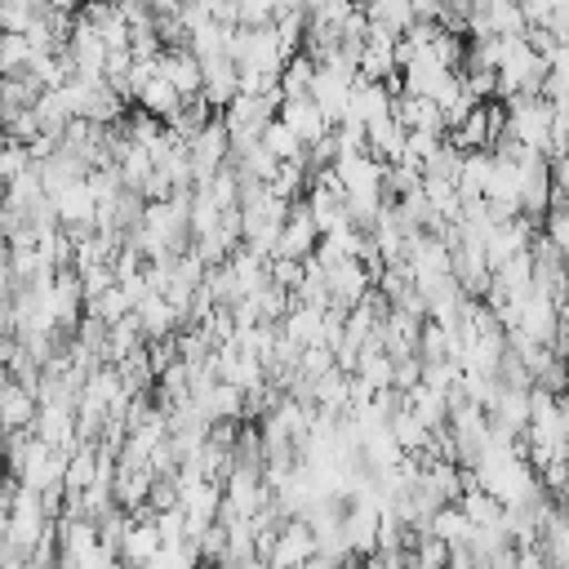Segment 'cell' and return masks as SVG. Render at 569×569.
I'll return each mask as SVG.
<instances>
[{
	"label": "cell",
	"instance_id": "cell-3",
	"mask_svg": "<svg viewBox=\"0 0 569 569\" xmlns=\"http://www.w3.org/2000/svg\"><path fill=\"white\" fill-rule=\"evenodd\" d=\"M160 551H164V542H160V529H156L151 511H133V525H129V533H124V542L116 551L120 565L124 569H147Z\"/></svg>",
	"mask_w": 569,
	"mask_h": 569
},
{
	"label": "cell",
	"instance_id": "cell-23",
	"mask_svg": "<svg viewBox=\"0 0 569 569\" xmlns=\"http://www.w3.org/2000/svg\"><path fill=\"white\" fill-rule=\"evenodd\" d=\"M560 413H565V418H569V387H565V391H560Z\"/></svg>",
	"mask_w": 569,
	"mask_h": 569
},
{
	"label": "cell",
	"instance_id": "cell-14",
	"mask_svg": "<svg viewBox=\"0 0 569 569\" xmlns=\"http://www.w3.org/2000/svg\"><path fill=\"white\" fill-rule=\"evenodd\" d=\"M182 102H187V98H182V93H178L169 80H160V76H156V80H151V84L138 93V102H133V107H138V111H147V116H156V120H169V116H173Z\"/></svg>",
	"mask_w": 569,
	"mask_h": 569
},
{
	"label": "cell",
	"instance_id": "cell-13",
	"mask_svg": "<svg viewBox=\"0 0 569 569\" xmlns=\"http://www.w3.org/2000/svg\"><path fill=\"white\" fill-rule=\"evenodd\" d=\"M98 485V449L93 445H80L71 458H67V476H62V493H84Z\"/></svg>",
	"mask_w": 569,
	"mask_h": 569
},
{
	"label": "cell",
	"instance_id": "cell-6",
	"mask_svg": "<svg viewBox=\"0 0 569 569\" xmlns=\"http://www.w3.org/2000/svg\"><path fill=\"white\" fill-rule=\"evenodd\" d=\"M156 67H160V80H169L182 98H200V89H204V67H200V58L182 44V49H164L160 58H156Z\"/></svg>",
	"mask_w": 569,
	"mask_h": 569
},
{
	"label": "cell",
	"instance_id": "cell-15",
	"mask_svg": "<svg viewBox=\"0 0 569 569\" xmlns=\"http://www.w3.org/2000/svg\"><path fill=\"white\" fill-rule=\"evenodd\" d=\"M365 18H369V27H382V31H391V36H405V31L413 27V4H405V0H382V4H369Z\"/></svg>",
	"mask_w": 569,
	"mask_h": 569
},
{
	"label": "cell",
	"instance_id": "cell-16",
	"mask_svg": "<svg viewBox=\"0 0 569 569\" xmlns=\"http://www.w3.org/2000/svg\"><path fill=\"white\" fill-rule=\"evenodd\" d=\"M258 142H262L280 164H284V160H302V156H307V147L298 142V133H293V129H284L280 120H271V124L262 129V138H258Z\"/></svg>",
	"mask_w": 569,
	"mask_h": 569
},
{
	"label": "cell",
	"instance_id": "cell-19",
	"mask_svg": "<svg viewBox=\"0 0 569 569\" xmlns=\"http://www.w3.org/2000/svg\"><path fill=\"white\" fill-rule=\"evenodd\" d=\"M302 276H307V267H302V262H293V258H271V284H280V289H289V293H298Z\"/></svg>",
	"mask_w": 569,
	"mask_h": 569
},
{
	"label": "cell",
	"instance_id": "cell-12",
	"mask_svg": "<svg viewBox=\"0 0 569 569\" xmlns=\"http://www.w3.org/2000/svg\"><path fill=\"white\" fill-rule=\"evenodd\" d=\"M440 542H449L453 551L458 547H471V538H476V529H471V520L458 511V502H449V507H440L436 516H431V525H427Z\"/></svg>",
	"mask_w": 569,
	"mask_h": 569
},
{
	"label": "cell",
	"instance_id": "cell-17",
	"mask_svg": "<svg viewBox=\"0 0 569 569\" xmlns=\"http://www.w3.org/2000/svg\"><path fill=\"white\" fill-rule=\"evenodd\" d=\"M31 169H36V160H31V151H27L22 142L0 147V187H13V182L27 178Z\"/></svg>",
	"mask_w": 569,
	"mask_h": 569
},
{
	"label": "cell",
	"instance_id": "cell-22",
	"mask_svg": "<svg viewBox=\"0 0 569 569\" xmlns=\"http://www.w3.org/2000/svg\"><path fill=\"white\" fill-rule=\"evenodd\" d=\"M222 569H271L262 556H253V560H236V565H222Z\"/></svg>",
	"mask_w": 569,
	"mask_h": 569
},
{
	"label": "cell",
	"instance_id": "cell-9",
	"mask_svg": "<svg viewBox=\"0 0 569 569\" xmlns=\"http://www.w3.org/2000/svg\"><path fill=\"white\" fill-rule=\"evenodd\" d=\"M405 147H409V129H405L396 116H382V120L369 124V156H373L382 169L400 164V160H405Z\"/></svg>",
	"mask_w": 569,
	"mask_h": 569
},
{
	"label": "cell",
	"instance_id": "cell-21",
	"mask_svg": "<svg viewBox=\"0 0 569 569\" xmlns=\"http://www.w3.org/2000/svg\"><path fill=\"white\" fill-rule=\"evenodd\" d=\"M556 316H560V338H569V284H565V293L556 298ZM556 338V342H560Z\"/></svg>",
	"mask_w": 569,
	"mask_h": 569
},
{
	"label": "cell",
	"instance_id": "cell-8",
	"mask_svg": "<svg viewBox=\"0 0 569 569\" xmlns=\"http://www.w3.org/2000/svg\"><path fill=\"white\" fill-rule=\"evenodd\" d=\"M133 316H138V329H142V338H147V342H160V338H173L178 329H187L182 311H178L164 293H151Z\"/></svg>",
	"mask_w": 569,
	"mask_h": 569
},
{
	"label": "cell",
	"instance_id": "cell-11",
	"mask_svg": "<svg viewBox=\"0 0 569 569\" xmlns=\"http://www.w3.org/2000/svg\"><path fill=\"white\" fill-rule=\"evenodd\" d=\"M458 511L471 520V529H498V525H502V502H498V498H489L480 485L462 489V498H458Z\"/></svg>",
	"mask_w": 569,
	"mask_h": 569
},
{
	"label": "cell",
	"instance_id": "cell-20",
	"mask_svg": "<svg viewBox=\"0 0 569 569\" xmlns=\"http://www.w3.org/2000/svg\"><path fill=\"white\" fill-rule=\"evenodd\" d=\"M516 569H551V565H547L542 547H525V551H516Z\"/></svg>",
	"mask_w": 569,
	"mask_h": 569
},
{
	"label": "cell",
	"instance_id": "cell-5",
	"mask_svg": "<svg viewBox=\"0 0 569 569\" xmlns=\"http://www.w3.org/2000/svg\"><path fill=\"white\" fill-rule=\"evenodd\" d=\"M276 120H280L284 129H293L302 147H316V142H325V138L333 133V124L325 120V111H320L311 98H293V102H280Z\"/></svg>",
	"mask_w": 569,
	"mask_h": 569
},
{
	"label": "cell",
	"instance_id": "cell-18",
	"mask_svg": "<svg viewBox=\"0 0 569 569\" xmlns=\"http://www.w3.org/2000/svg\"><path fill=\"white\" fill-rule=\"evenodd\" d=\"M151 520H156V529H160V542H164V547H187V516H182V507L160 511V516H151Z\"/></svg>",
	"mask_w": 569,
	"mask_h": 569
},
{
	"label": "cell",
	"instance_id": "cell-7",
	"mask_svg": "<svg viewBox=\"0 0 569 569\" xmlns=\"http://www.w3.org/2000/svg\"><path fill=\"white\" fill-rule=\"evenodd\" d=\"M204 67V89H200V98L222 116L236 98H240V67L231 62V58H213V62H200Z\"/></svg>",
	"mask_w": 569,
	"mask_h": 569
},
{
	"label": "cell",
	"instance_id": "cell-1",
	"mask_svg": "<svg viewBox=\"0 0 569 569\" xmlns=\"http://www.w3.org/2000/svg\"><path fill=\"white\" fill-rule=\"evenodd\" d=\"M320 556V538L311 533L307 520H284L280 533H276V547L267 556L271 569H307L311 560Z\"/></svg>",
	"mask_w": 569,
	"mask_h": 569
},
{
	"label": "cell",
	"instance_id": "cell-2",
	"mask_svg": "<svg viewBox=\"0 0 569 569\" xmlns=\"http://www.w3.org/2000/svg\"><path fill=\"white\" fill-rule=\"evenodd\" d=\"M316 249H320V231H316V222H311V209H307V200H293V209H289V218H284V231H280L276 258L307 262Z\"/></svg>",
	"mask_w": 569,
	"mask_h": 569
},
{
	"label": "cell",
	"instance_id": "cell-4",
	"mask_svg": "<svg viewBox=\"0 0 569 569\" xmlns=\"http://www.w3.org/2000/svg\"><path fill=\"white\" fill-rule=\"evenodd\" d=\"M325 276H329V302H333L338 311L360 307V302H365V293L373 289V276H369V267H365L360 258L338 262V267H329Z\"/></svg>",
	"mask_w": 569,
	"mask_h": 569
},
{
	"label": "cell",
	"instance_id": "cell-10",
	"mask_svg": "<svg viewBox=\"0 0 569 569\" xmlns=\"http://www.w3.org/2000/svg\"><path fill=\"white\" fill-rule=\"evenodd\" d=\"M316 58L311 53H293L280 71V102H293V98H311V84H316Z\"/></svg>",
	"mask_w": 569,
	"mask_h": 569
}]
</instances>
